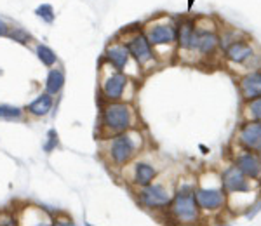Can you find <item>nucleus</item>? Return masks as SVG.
I'll return each mask as SVG.
<instances>
[{
	"mask_svg": "<svg viewBox=\"0 0 261 226\" xmlns=\"http://www.w3.org/2000/svg\"><path fill=\"white\" fill-rule=\"evenodd\" d=\"M103 120L111 131H125L129 127V110L125 105H110L104 110Z\"/></svg>",
	"mask_w": 261,
	"mask_h": 226,
	"instance_id": "nucleus-1",
	"label": "nucleus"
},
{
	"mask_svg": "<svg viewBox=\"0 0 261 226\" xmlns=\"http://www.w3.org/2000/svg\"><path fill=\"white\" fill-rule=\"evenodd\" d=\"M174 212L178 217L185 221H193L197 217V207L193 195L190 193V188H183L178 193L176 202H174Z\"/></svg>",
	"mask_w": 261,
	"mask_h": 226,
	"instance_id": "nucleus-2",
	"label": "nucleus"
},
{
	"mask_svg": "<svg viewBox=\"0 0 261 226\" xmlns=\"http://www.w3.org/2000/svg\"><path fill=\"white\" fill-rule=\"evenodd\" d=\"M141 202L148 207H162L169 203V193L159 184H147V188L141 191Z\"/></svg>",
	"mask_w": 261,
	"mask_h": 226,
	"instance_id": "nucleus-3",
	"label": "nucleus"
},
{
	"mask_svg": "<svg viewBox=\"0 0 261 226\" xmlns=\"http://www.w3.org/2000/svg\"><path fill=\"white\" fill-rule=\"evenodd\" d=\"M134 153V143L129 136H118L113 139L111 144V157L117 164H124L127 162Z\"/></svg>",
	"mask_w": 261,
	"mask_h": 226,
	"instance_id": "nucleus-4",
	"label": "nucleus"
},
{
	"mask_svg": "<svg viewBox=\"0 0 261 226\" xmlns=\"http://www.w3.org/2000/svg\"><path fill=\"white\" fill-rule=\"evenodd\" d=\"M223 184L228 191H247L249 186L244 179V172L238 167H230L223 174Z\"/></svg>",
	"mask_w": 261,
	"mask_h": 226,
	"instance_id": "nucleus-5",
	"label": "nucleus"
},
{
	"mask_svg": "<svg viewBox=\"0 0 261 226\" xmlns=\"http://www.w3.org/2000/svg\"><path fill=\"white\" fill-rule=\"evenodd\" d=\"M240 141L247 148H261V122H249L242 127Z\"/></svg>",
	"mask_w": 261,
	"mask_h": 226,
	"instance_id": "nucleus-6",
	"label": "nucleus"
},
{
	"mask_svg": "<svg viewBox=\"0 0 261 226\" xmlns=\"http://www.w3.org/2000/svg\"><path fill=\"white\" fill-rule=\"evenodd\" d=\"M127 49H129V53L133 54V56L136 58L140 63L150 61V58H152L150 42H148V39H145L143 35H140V37H136V39L130 40Z\"/></svg>",
	"mask_w": 261,
	"mask_h": 226,
	"instance_id": "nucleus-7",
	"label": "nucleus"
},
{
	"mask_svg": "<svg viewBox=\"0 0 261 226\" xmlns=\"http://www.w3.org/2000/svg\"><path fill=\"white\" fill-rule=\"evenodd\" d=\"M176 32L169 25H157L148 32V42L154 44V46H160V44H169L174 40Z\"/></svg>",
	"mask_w": 261,
	"mask_h": 226,
	"instance_id": "nucleus-8",
	"label": "nucleus"
},
{
	"mask_svg": "<svg viewBox=\"0 0 261 226\" xmlns=\"http://www.w3.org/2000/svg\"><path fill=\"white\" fill-rule=\"evenodd\" d=\"M125 75L122 73H117V75H111L110 79H106V82L103 84V92L106 98L110 99H118L124 92V87H125Z\"/></svg>",
	"mask_w": 261,
	"mask_h": 226,
	"instance_id": "nucleus-9",
	"label": "nucleus"
},
{
	"mask_svg": "<svg viewBox=\"0 0 261 226\" xmlns=\"http://www.w3.org/2000/svg\"><path fill=\"white\" fill-rule=\"evenodd\" d=\"M195 198L202 209H216L223 203V193L219 190H199Z\"/></svg>",
	"mask_w": 261,
	"mask_h": 226,
	"instance_id": "nucleus-10",
	"label": "nucleus"
},
{
	"mask_svg": "<svg viewBox=\"0 0 261 226\" xmlns=\"http://www.w3.org/2000/svg\"><path fill=\"white\" fill-rule=\"evenodd\" d=\"M242 94L247 99H254L261 96V73H249L242 79Z\"/></svg>",
	"mask_w": 261,
	"mask_h": 226,
	"instance_id": "nucleus-11",
	"label": "nucleus"
},
{
	"mask_svg": "<svg viewBox=\"0 0 261 226\" xmlns=\"http://www.w3.org/2000/svg\"><path fill=\"white\" fill-rule=\"evenodd\" d=\"M238 169L249 177H258L261 174V162L256 155L245 153L238 158Z\"/></svg>",
	"mask_w": 261,
	"mask_h": 226,
	"instance_id": "nucleus-12",
	"label": "nucleus"
},
{
	"mask_svg": "<svg viewBox=\"0 0 261 226\" xmlns=\"http://www.w3.org/2000/svg\"><path fill=\"white\" fill-rule=\"evenodd\" d=\"M216 44H218V39H216L212 33L200 32V33H195V39H193L192 49H199L200 53H209V51L214 49Z\"/></svg>",
	"mask_w": 261,
	"mask_h": 226,
	"instance_id": "nucleus-13",
	"label": "nucleus"
},
{
	"mask_svg": "<svg viewBox=\"0 0 261 226\" xmlns=\"http://www.w3.org/2000/svg\"><path fill=\"white\" fill-rule=\"evenodd\" d=\"M108 59L110 63L115 66L117 70H124V66L127 65L129 61V49L127 47H122V46H115V47H110L106 53Z\"/></svg>",
	"mask_w": 261,
	"mask_h": 226,
	"instance_id": "nucleus-14",
	"label": "nucleus"
},
{
	"mask_svg": "<svg viewBox=\"0 0 261 226\" xmlns=\"http://www.w3.org/2000/svg\"><path fill=\"white\" fill-rule=\"evenodd\" d=\"M51 108H52V98H51L49 92L39 96L35 101H32L28 105V112L32 115H37V117H44V115H47L51 112Z\"/></svg>",
	"mask_w": 261,
	"mask_h": 226,
	"instance_id": "nucleus-15",
	"label": "nucleus"
},
{
	"mask_svg": "<svg viewBox=\"0 0 261 226\" xmlns=\"http://www.w3.org/2000/svg\"><path fill=\"white\" fill-rule=\"evenodd\" d=\"M228 58L235 63H244L247 58L252 56V49L244 42H235L228 47Z\"/></svg>",
	"mask_w": 261,
	"mask_h": 226,
	"instance_id": "nucleus-16",
	"label": "nucleus"
},
{
	"mask_svg": "<svg viewBox=\"0 0 261 226\" xmlns=\"http://www.w3.org/2000/svg\"><path fill=\"white\" fill-rule=\"evenodd\" d=\"M65 85V75L59 70H51L46 80V91L49 94H58Z\"/></svg>",
	"mask_w": 261,
	"mask_h": 226,
	"instance_id": "nucleus-17",
	"label": "nucleus"
},
{
	"mask_svg": "<svg viewBox=\"0 0 261 226\" xmlns=\"http://www.w3.org/2000/svg\"><path fill=\"white\" fill-rule=\"evenodd\" d=\"M155 176V169L148 164H138L136 165V183L141 184V186H147V184L152 183Z\"/></svg>",
	"mask_w": 261,
	"mask_h": 226,
	"instance_id": "nucleus-18",
	"label": "nucleus"
},
{
	"mask_svg": "<svg viewBox=\"0 0 261 226\" xmlns=\"http://www.w3.org/2000/svg\"><path fill=\"white\" fill-rule=\"evenodd\" d=\"M193 39H195V32H193V25L192 21H186V23L181 25L180 28V44L185 49H192Z\"/></svg>",
	"mask_w": 261,
	"mask_h": 226,
	"instance_id": "nucleus-19",
	"label": "nucleus"
},
{
	"mask_svg": "<svg viewBox=\"0 0 261 226\" xmlns=\"http://www.w3.org/2000/svg\"><path fill=\"white\" fill-rule=\"evenodd\" d=\"M37 54H39V59L44 63L46 66H52L56 63V54L54 51L49 49L47 46H39L37 47Z\"/></svg>",
	"mask_w": 261,
	"mask_h": 226,
	"instance_id": "nucleus-20",
	"label": "nucleus"
},
{
	"mask_svg": "<svg viewBox=\"0 0 261 226\" xmlns=\"http://www.w3.org/2000/svg\"><path fill=\"white\" fill-rule=\"evenodd\" d=\"M21 117V110L11 105H0V118L6 120H18Z\"/></svg>",
	"mask_w": 261,
	"mask_h": 226,
	"instance_id": "nucleus-21",
	"label": "nucleus"
},
{
	"mask_svg": "<svg viewBox=\"0 0 261 226\" xmlns=\"http://www.w3.org/2000/svg\"><path fill=\"white\" fill-rule=\"evenodd\" d=\"M35 14L39 18H42L46 23H52V21H54V9H52V6H49V4L39 6L35 9Z\"/></svg>",
	"mask_w": 261,
	"mask_h": 226,
	"instance_id": "nucleus-22",
	"label": "nucleus"
},
{
	"mask_svg": "<svg viewBox=\"0 0 261 226\" xmlns=\"http://www.w3.org/2000/svg\"><path fill=\"white\" fill-rule=\"evenodd\" d=\"M56 146H58V132H56L54 129H51V131L47 132V143L44 144V150H46L47 153H51Z\"/></svg>",
	"mask_w": 261,
	"mask_h": 226,
	"instance_id": "nucleus-23",
	"label": "nucleus"
},
{
	"mask_svg": "<svg viewBox=\"0 0 261 226\" xmlns=\"http://www.w3.org/2000/svg\"><path fill=\"white\" fill-rule=\"evenodd\" d=\"M11 37H13L14 40H18V42H21V44L30 42V33H26L25 30H21V28H16V30H14V32L11 33Z\"/></svg>",
	"mask_w": 261,
	"mask_h": 226,
	"instance_id": "nucleus-24",
	"label": "nucleus"
},
{
	"mask_svg": "<svg viewBox=\"0 0 261 226\" xmlns=\"http://www.w3.org/2000/svg\"><path fill=\"white\" fill-rule=\"evenodd\" d=\"M249 110H251V113L254 115L256 118H259L261 120V96L258 99H256V101H252L251 103V106H249Z\"/></svg>",
	"mask_w": 261,
	"mask_h": 226,
	"instance_id": "nucleus-25",
	"label": "nucleus"
},
{
	"mask_svg": "<svg viewBox=\"0 0 261 226\" xmlns=\"http://www.w3.org/2000/svg\"><path fill=\"white\" fill-rule=\"evenodd\" d=\"M0 35H7V27L4 21H0Z\"/></svg>",
	"mask_w": 261,
	"mask_h": 226,
	"instance_id": "nucleus-26",
	"label": "nucleus"
}]
</instances>
